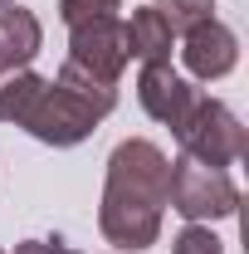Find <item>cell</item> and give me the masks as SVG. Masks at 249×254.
<instances>
[{
    "label": "cell",
    "instance_id": "obj_1",
    "mask_svg": "<svg viewBox=\"0 0 249 254\" xmlns=\"http://www.w3.org/2000/svg\"><path fill=\"white\" fill-rule=\"evenodd\" d=\"M166 181L171 161L147 137H127L108 157V181H103V205H98V230L118 250H152L161 240V210H166Z\"/></svg>",
    "mask_w": 249,
    "mask_h": 254
},
{
    "label": "cell",
    "instance_id": "obj_2",
    "mask_svg": "<svg viewBox=\"0 0 249 254\" xmlns=\"http://www.w3.org/2000/svg\"><path fill=\"white\" fill-rule=\"evenodd\" d=\"M166 205L186 225L230 220L240 210V186L230 181L225 166H205V161L176 157L171 161V181H166Z\"/></svg>",
    "mask_w": 249,
    "mask_h": 254
},
{
    "label": "cell",
    "instance_id": "obj_3",
    "mask_svg": "<svg viewBox=\"0 0 249 254\" xmlns=\"http://www.w3.org/2000/svg\"><path fill=\"white\" fill-rule=\"evenodd\" d=\"M176 142H181V157L205 161V166H235L245 157V127H240V118L210 93L195 98V108L181 123Z\"/></svg>",
    "mask_w": 249,
    "mask_h": 254
},
{
    "label": "cell",
    "instance_id": "obj_4",
    "mask_svg": "<svg viewBox=\"0 0 249 254\" xmlns=\"http://www.w3.org/2000/svg\"><path fill=\"white\" fill-rule=\"evenodd\" d=\"M15 127H25L34 142H44V147H78L83 137H93L98 118L73 93H63L59 83H44Z\"/></svg>",
    "mask_w": 249,
    "mask_h": 254
},
{
    "label": "cell",
    "instance_id": "obj_5",
    "mask_svg": "<svg viewBox=\"0 0 249 254\" xmlns=\"http://www.w3.org/2000/svg\"><path fill=\"white\" fill-rule=\"evenodd\" d=\"M195 98H200V88L190 83L186 73H176L171 59L142 64V73H137V103H142V113H147L152 123L181 132V123H186L190 108H195Z\"/></svg>",
    "mask_w": 249,
    "mask_h": 254
},
{
    "label": "cell",
    "instance_id": "obj_6",
    "mask_svg": "<svg viewBox=\"0 0 249 254\" xmlns=\"http://www.w3.org/2000/svg\"><path fill=\"white\" fill-rule=\"evenodd\" d=\"M181 64H186L190 78L215 83V78H225L240 64V39H235L230 25H220L215 15H210V20H200V25H190L181 34Z\"/></svg>",
    "mask_w": 249,
    "mask_h": 254
},
{
    "label": "cell",
    "instance_id": "obj_7",
    "mask_svg": "<svg viewBox=\"0 0 249 254\" xmlns=\"http://www.w3.org/2000/svg\"><path fill=\"white\" fill-rule=\"evenodd\" d=\"M68 59L78 68L98 73L103 83H118L123 78L127 59V39H123V20H93V25H78L68 30Z\"/></svg>",
    "mask_w": 249,
    "mask_h": 254
},
{
    "label": "cell",
    "instance_id": "obj_8",
    "mask_svg": "<svg viewBox=\"0 0 249 254\" xmlns=\"http://www.w3.org/2000/svg\"><path fill=\"white\" fill-rule=\"evenodd\" d=\"M39 49H44V30H39L34 10L5 5V10H0V64L20 68V64H30Z\"/></svg>",
    "mask_w": 249,
    "mask_h": 254
},
{
    "label": "cell",
    "instance_id": "obj_9",
    "mask_svg": "<svg viewBox=\"0 0 249 254\" xmlns=\"http://www.w3.org/2000/svg\"><path fill=\"white\" fill-rule=\"evenodd\" d=\"M123 39H127V59H142V64H161L171 59V25L156 15L152 5H142V10H132V20L123 25Z\"/></svg>",
    "mask_w": 249,
    "mask_h": 254
},
{
    "label": "cell",
    "instance_id": "obj_10",
    "mask_svg": "<svg viewBox=\"0 0 249 254\" xmlns=\"http://www.w3.org/2000/svg\"><path fill=\"white\" fill-rule=\"evenodd\" d=\"M54 83H59L63 93H73V98H78V103H83V108H88V113L98 118V123H103V118H108V113L118 108V83H103L98 73L78 68L73 59H63V64H59Z\"/></svg>",
    "mask_w": 249,
    "mask_h": 254
},
{
    "label": "cell",
    "instance_id": "obj_11",
    "mask_svg": "<svg viewBox=\"0 0 249 254\" xmlns=\"http://www.w3.org/2000/svg\"><path fill=\"white\" fill-rule=\"evenodd\" d=\"M39 88H44V78L34 73L30 64H20V68L0 64V123H20Z\"/></svg>",
    "mask_w": 249,
    "mask_h": 254
},
{
    "label": "cell",
    "instance_id": "obj_12",
    "mask_svg": "<svg viewBox=\"0 0 249 254\" xmlns=\"http://www.w3.org/2000/svg\"><path fill=\"white\" fill-rule=\"evenodd\" d=\"M152 10L171 25V34H186L190 25H200V20H210V10H215V0H152Z\"/></svg>",
    "mask_w": 249,
    "mask_h": 254
},
{
    "label": "cell",
    "instance_id": "obj_13",
    "mask_svg": "<svg viewBox=\"0 0 249 254\" xmlns=\"http://www.w3.org/2000/svg\"><path fill=\"white\" fill-rule=\"evenodd\" d=\"M123 0H59V20L68 30L78 25H93V20H118Z\"/></svg>",
    "mask_w": 249,
    "mask_h": 254
},
{
    "label": "cell",
    "instance_id": "obj_14",
    "mask_svg": "<svg viewBox=\"0 0 249 254\" xmlns=\"http://www.w3.org/2000/svg\"><path fill=\"white\" fill-rule=\"evenodd\" d=\"M171 254H225V245L210 235V225H186L171 240Z\"/></svg>",
    "mask_w": 249,
    "mask_h": 254
},
{
    "label": "cell",
    "instance_id": "obj_15",
    "mask_svg": "<svg viewBox=\"0 0 249 254\" xmlns=\"http://www.w3.org/2000/svg\"><path fill=\"white\" fill-rule=\"evenodd\" d=\"M15 254H78L68 240H20Z\"/></svg>",
    "mask_w": 249,
    "mask_h": 254
},
{
    "label": "cell",
    "instance_id": "obj_16",
    "mask_svg": "<svg viewBox=\"0 0 249 254\" xmlns=\"http://www.w3.org/2000/svg\"><path fill=\"white\" fill-rule=\"evenodd\" d=\"M5 5H15V0H0V10H5Z\"/></svg>",
    "mask_w": 249,
    "mask_h": 254
},
{
    "label": "cell",
    "instance_id": "obj_17",
    "mask_svg": "<svg viewBox=\"0 0 249 254\" xmlns=\"http://www.w3.org/2000/svg\"><path fill=\"white\" fill-rule=\"evenodd\" d=\"M0 254H5V250H0Z\"/></svg>",
    "mask_w": 249,
    "mask_h": 254
}]
</instances>
